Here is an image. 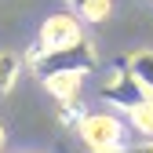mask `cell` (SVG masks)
<instances>
[{
    "label": "cell",
    "mask_w": 153,
    "mask_h": 153,
    "mask_svg": "<svg viewBox=\"0 0 153 153\" xmlns=\"http://www.w3.org/2000/svg\"><path fill=\"white\" fill-rule=\"evenodd\" d=\"M76 135H80L88 153H124L128 146V124L117 113H84L76 120Z\"/></svg>",
    "instance_id": "1"
},
{
    "label": "cell",
    "mask_w": 153,
    "mask_h": 153,
    "mask_svg": "<svg viewBox=\"0 0 153 153\" xmlns=\"http://www.w3.org/2000/svg\"><path fill=\"white\" fill-rule=\"evenodd\" d=\"M22 62L36 73V80H40V76H48V73H91L95 66H99V51H95L91 36H84V40L73 44V48L44 51V55H26Z\"/></svg>",
    "instance_id": "2"
},
{
    "label": "cell",
    "mask_w": 153,
    "mask_h": 153,
    "mask_svg": "<svg viewBox=\"0 0 153 153\" xmlns=\"http://www.w3.org/2000/svg\"><path fill=\"white\" fill-rule=\"evenodd\" d=\"M84 18L76 11H55L40 22V33H36V44L26 51V55H44V51H62V48H73L84 40Z\"/></svg>",
    "instance_id": "3"
},
{
    "label": "cell",
    "mask_w": 153,
    "mask_h": 153,
    "mask_svg": "<svg viewBox=\"0 0 153 153\" xmlns=\"http://www.w3.org/2000/svg\"><path fill=\"white\" fill-rule=\"evenodd\" d=\"M99 95H102V102H109L113 109H120V113H128L131 106H139L142 99H149V95L142 91V84L135 80V73L128 69V62H124V59H120L117 66H113V69L102 76Z\"/></svg>",
    "instance_id": "4"
},
{
    "label": "cell",
    "mask_w": 153,
    "mask_h": 153,
    "mask_svg": "<svg viewBox=\"0 0 153 153\" xmlns=\"http://www.w3.org/2000/svg\"><path fill=\"white\" fill-rule=\"evenodd\" d=\"M84 76L88 73H48V76H40V84L48 88V95L55 102H80Z\"/></svg>",
    "instance_id": "5"
},
{
    "label": "cell",
    "mask_w": 153,
    "mask_h": 153,
    "mask_svg": "<svg viewBox=\"0 0 153 153\" xmlns=\"http://www.w3.org/2000/svg\"><path fill=\"white\" fill-rule=\"evenodd\" d=\"M124 62H128L131 73H135V80L142 84V91L153 99V48H139V51H131Z\"/></svg>",
    "instance_id": "6"
},
{
    "label": "cell",
    "mask_w": 153,
    "mask_h": 153,
    "mask_svg": "<svg viewBox=\"0 0 153 153\" xmlns=\"http://www.w3.org/2000/svg\"><path fill=\"white\" fill-rule=\"evenodd\" d=\"M26 62H22V55H15V51H0V95H11L15 84H18V76H22Z\"/></svg>",
    "instance_id": "7"
},
{
    "label": "cell",
    "mask_w": 153,
    "mask_h": 153,
    "mask_svg": "<svg viewBox=\"0 0 153 153\" xmlns=\"http://www.w3.org/2000/svg\"><path fill=\"white\" fill-rule=\"evenodd\" d=\"M124 117H128V128H135L142 139H153V99H142L139 106H131Z\"/></svg>",
    "instance_id": "8"
},
{
    "label": "cell",
    "mask_w": 153,
    "mask_h": 153,
    "mask_svg": "<svg viewBox=\"0 0 153 153\" xmlns=\"http://www.w3.org/2000/svg\"><path fill=\"white\" fill-rule=\"evenodd\" d=\"M66 4L84 18V22H106L113 11V0H66Z\"/></svg>",
    "instance_id": "9"
},
{
    "label": "cell",
    "mask_w": 153,
    "mask_h": 153,
    "mask_svg": "<svg viewBox=\"0 0 153 153\" xmlns=\"http://www.w3.org/2000/svg\"><path fill=\"white\" fill-rule=\"evenodd\" d=\"M55 106H59L55 113H59V120H62L66 128H76V120L88 113V109H84V102H55Z\"/></svg>",
    "instance_id": "10"
},
{
    "label": "cell",
    "mask_w": 153,
    "mask_h": 153,
    "mask_svg": "<svg viewBox=\"0 0 153 153\" xmlns=\"http://www.w3.org/2000/svg\"><path fill=\"white\" fill-rule=\"evenodd\" d=\"M124 153H153V139H139V142H131V146H124Z\"/></svg>",
    "instance_id": "11"
},
{
    "label": "cell",
    "mask_w": 153,
    "mask_h": 153,
    "mask_svg": "<svg viewBox=\"0 0 153 153\" xmlns=\"http://www.w3.org/2000/svg\"><path fill=\"white\" fill-rule=\"evenodd\" d=\"M4 146H7V131H4V124H0V153H4Z\"/></svg>",
    "instance_id": "12"
}]
</instances>
